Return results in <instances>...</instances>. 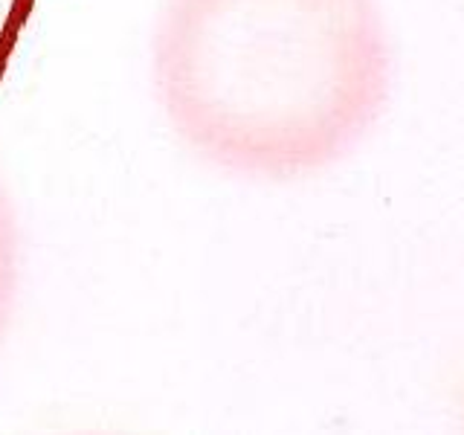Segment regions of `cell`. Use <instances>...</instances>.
<instances>
[{
    "instance_id": "1",
    "label": "cell",
    "mask_w": 464,
    "mask_h": 435,
    "mask_svg": "<svg viewBox=\"0 0 464 435\" xmlns=\"http://www.w3.org/2000/svg\"><path fill=\"white\" fill-rule=\"evenodd\" d=\"M389 70L377 0H166L151 38L174 137L238 178L343 160L381 116Z\"/></svg>"
},
{
    "instance_id": "2",
    "label": "cell",
    "mask_w": 464,
    "mask_h": 435,
    "mask_svg": "<svg viewBox=\"0 0 464 435\" xmlns=\"http://www.w3.org/2000/svg\"><path fill=\"white\" fill-rule=\"evenodd\" d=\"M21 285V229L9 188L0 180V340L9 328V319L18 302Z\"/></svg>"
}]
</instances>
